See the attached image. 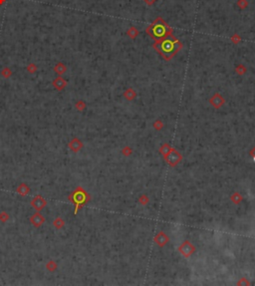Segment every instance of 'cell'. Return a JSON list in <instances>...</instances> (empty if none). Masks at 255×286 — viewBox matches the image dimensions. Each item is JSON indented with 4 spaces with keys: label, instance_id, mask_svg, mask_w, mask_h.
<instances>
[{
    "label": "cell",
    "instance_id": "obj_1",
    "mask_svg": "<svg viewBox=\"0 0 255 286\" xmlns=\"http://www.w3.org/2000/svg\"><path fill=\"white\" fill-rule=\"evenodd\" d=\"M154 47L162 57L171 58L172 56L180 49L181 44L180 41L173 37L172 35H169V36L164 39L156 41L154 44Z\"/></svg>",
    "mask_w": 255,
    "mask_h": 286
},
{
    "label": "cell",
    "instance_id": "obj_2",
    "mask_svg": "<svg viewBox=\"0 0 255 286\" xmlns=\"http://www.w3.org/2000/svg\"><path fill=\"white\" fill-rule=\"evenodd\" d=\"M147 33L154 40L159 41L171 35V29L164 20L159 18L147 28Z\"/></svg>",
    "mask_w": 255,
    "mask_h": 286
},
{
    "label": "cell",
    "instance_id": "obj_3",
    "mask_svg": "<svg viewBox=\"0 0 255 286\" xmlns=\"http://www.w3.org/2000/svg\"><path fill=\"white\" fill-rule=\"evenodd\" d=\"M68 200L75 204L74 213L77 214L79 208L82 207L84 204L89 201V195L86 192V191L83 187H78L72 193H70L68 196Z\"/></svg>",
    "mask_w": 255,
    "mask_h": 286
},
{
    "label": "cell",
    "instance_id": "obj_4",
    "mask_svg": "<svg viewBox=\"0 0 255 286\" xmlns=\"http://www.w3.org/2000/svg\"><path fill=\"white\" fill-rule=\"evenodd\" d=\"M30 204H31V206L36 211H42L46 207V206H47V201L42 196L37 195L32 198V201H30Z\"/></svg>",
    "mask_w": 255,
    "mask_h": 286
},
{
    "label": "cell",
    "instance_id": "obj_5",
    "mask_svg": "<svg viewBox=\"0 0 255 286\" xmlns=\"http://www.w3.org/2000/svg\"><path fill=\"white\" fill-rule=\"evenodd\" d=\"M29 221H30V223H31V225L33 227L39 228L45 223V217L41 213V211H36L35 213H33L31 216H30Z\"/></svg>",
    "mask_w": 255,
    "mask_h": 286
},
{
    "label": "cell",
    "instance_id": "obj_6",
    "mask_svg": "<svg viewBox=\"0 0 255 286\" xmlns=\"http://www.w3.org/2000/svg\"><path fill=\"white\" fill-rule=\"evenodd\" d=\"M84 147L83 142L79 140L78 138H73L72 140L69 142L68 144V148L70 151H72L73 153H78L80 150H82V148Z\"/></svg>",
    "mask_w": 255,
    "mask_h": 286
},
{
    "label": "cell",
    "instance_id": "obj_7",
    "mask_svg": "<svg viewBox=\"0 0 255 286\" xmlns=\"http://www.w3.org/2000/svg\"><path fill=\"white\" fill-rule=\"evenodd\" d=\"M67 85H68V81L65 80L64 78H62L61 76H59V77H57V78H55L53 80V82H52L53 88L55 90L59 91V92L60 91H63L66 88V87H67Z\"/></svg>",
    "mask_w": 255,
    "mask_h": 286
},
{
    "label": "cell",
    "instance_id": "obj_8",
    "mask_svg": "<svg viewBox=\"0 0 255 286\" xmlns=\"http://www.w3.org/2000/svg\"><path fill=\"white\" fill-rule=\"evenodd\" d=\"M30 191H31V188L29 187V186L25 182H21L20 185H18V187H16V192L20 196H27Z\"/></svg>",
    "mask_w": 255,
    "mask_h": 286
},
{
    "label": "cell",
    "instance_id": "obj_9",
    "mask_svg": "<svg viewBox=\"0 0 255 286\" xmlns=\"http://www.w3.org/2000/svg\"><path fill=\"white\" fill-rule=\"evenodd\" d=\"M66 71H67V66L63 63L56 64V66L54 67V72L59 76H62L64 73H66Z\"/></svg>",
    "mask_w": 255,
    "mask_h": 286
},
{
    "label": "cell",
    "instance_id": "obj_10",
    "mask_svg": "<svg viewBox=\"0 0 255 286\" xmlns=\"http://www.w3.org/2000/svg\"><path fill=\"white\" fill-rule=\"evenodd\" d=\"M53 226L55 229H57V230H60V229H62L64 226H65V221L60 216H57L54 221H53Z\"/></svg>",
    "mask_w": 255,
    "mask_h": 286
},
{
    "label": "cell",
    "instance_id": "obj_11",
    "mask_svg": "<svg viewBox=\"0 0 255 286\" xmlns=\"http://www.w3.org/2000/svg\"><path fill=\"white\" fill-rule=\"evenodd\" d=\"M46 269L50 272H54L56 271V269L58 268V264L55 260H48L47 263H46Z\"/></svg>",
    "mask_w": 255,
    "mask_h": 286
},
{
    "label": "cell",
    "instance_id": "obj_12",
    "mask_svg": "<svg viewBox=\"0 0 255 286\" xmlns=\"http://www.w3.org/2000/svg\"><path fill=\"white\" fill-rule=\"evenodd\" d=\"M0 74H1V76L3 78H5V79H8V78H10L12 76V74H13V72H12V70L10 69V68H8V67H5V68H3L2 69V71L0 72Z\"/></svg>",
    "mask_w": 255,
    "mask_h": 286
},
{
    "label": "cell",
    "instance_id": "obj_13",
    "mask_svg": "<svg viewBox=\"0 0 255 286\" xmlns=\"http://www.w3.org/2000/svg\"><path fill=\"white\" fill-rule=\"evenodd\" d=\"M26 70H27V72H28L29 74H35V73L37 72L38 68H37L36 64H34V63H30V64L27 66Z\"/></svg>",
    "mask_w": 255,
    "mask_h": 286
},
{
    "label": "cell",
    "instance_id": "obj_14",
    "mask_svg": "<svg viewBox=\"0 0 255 286\" xmlns=\"http://www.w3.org/2000/svg\"><path fill=\"white\" fill-rule=\"evenodd\" d=\"M9 218H10V216H9V213L8 212H6V211H0V221L5 223V222H7L9 221Z\"/></svg>",
    "mask_w": 255,
    "mask_h": 286
},
{
    "label": "cell",
    "instance_id": "obj_15",
    "mask_svg": "<svg viewBox=\"0 0 255 286\" xmlns=\"http://www.w3.org/2000/svg\"><path fill=\"white\" fill-rule=\"evenodd\" d=\"M75 108H76V110H77V111L82 112V111L86 108L85 102H83V101H78L77 103L75 104Z\"/></svg>",
    "mask_w": 255,
    "mask_h": 286
},
{
    "label": "cell",
    "instance_id": "obj_16",
    "mask_svg": "<svg viewBox=\"0 0 255 286\" xmlns=\"http://www.w3.org/2000/svg\"><path fill=\"white\" fill-rule=\"evenodd\" d=\"M145 1H146V2H147V4H152V2H154V1H155V0H145Z\"/></svg>",
    "mask_w": 255,
    "mask_h": 286
},
{
    "label": "cell",
    "instance_id": "obj_17",
    "mask_svg": "<svg viewBox=\"0 0 255 286\" xmlns=\"http://www.w3.org/2000/svg\"><path fill=\"white\" fill-rule=\"evenodd\" d=\"M4 2H5V0H0V5H1V4H3Z\"/></svg>",
    "mask_w": 255,
    "mask_h": 286
}]
</instances>
